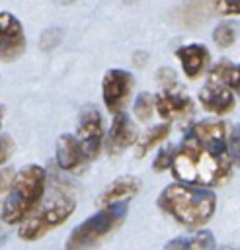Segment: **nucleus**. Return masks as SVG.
Wrapping results in <instances>:
<instances>
[{
    "label": "nucleus",
    "instance_id": "obj_1",
    "mask_svg": "<svg viewBox=\"0 0 240 250\" xmlns=\"http://www.w3.org/2000/svg\"><path fill=\"white\" fill-rule=\"evenodd\" d=\"M232 166L226 125L219 119H203L185 131L170 170L180 182L217 188L230 180Z\"/></svg>",
    "mask_w": 240,
    "mask_h": 250
},
{
    "label": "nucleus",
    "instance_id": "obj_2",
    "mask_svg": "<svg viewBox=\"0 0 240 250\" xmlns=\"http://www.w3.org/2000/svg\"><path fill=\"white\" fill-rule=\"evenodd\" d=\"M156 205L176 223L199 229L213 219L217 211V195L207 186L176 180L158 193Z\"/></svg>",
    "mask_w": 240,
    "mask_h": 250
},
{
    "label": "nucleus",
    "instance_id": "obj_3",
    "mask_svg": "<svg viewBox=\"0 0 240 250\" xmlns=\"http://www.w3.org/2000/svg\"><path fill=\"white\" fill-rule=\"evenodd\" d=\"M45 188L47 172L39 164H27L16 172L10 189L2 195V221L6 225H20L25 221L41 203Z\"/></svg>",
    "mask_w": 240,
    "mask_h": 250
},
{
    "label": "nucleus",
    "instance_id": "obj_4",
    "mask_svg": "<svg viewBox=\"0 0 240 250\" xmlns=\"http://www.w3.org/2000/svg\"><path fill=\"white\" fill-rule=\"evenodd\" d=\"M127 211H129V201L103 205L101 209H98L94 215H90L86 221H82L70 230L68 238L64 240V250L96 248L105 236H109L125 223Z\"/></svg>",
    "mask_w": 240,
    "mask_h": 250
},
{
    "label": "nucleus",
    "instance_id": "obj_5",
    "mask_svg": "<svg viewBox=\"0 0 240 250\" xmlns=\"http://www.w3.org/2000/svg\"><path fill=\"white\" fill-rule=\"evenodd\" d=\"M74 209H76V203L72 197H60L51 205L43 207L41 211L29 215L25 221H21L18 227V236L25 242H35L45 234H49L51 230L64 225L68 217L74 213Z\"/></svg>",
    "mask_w": 240,
    "mask_h": 250
},
{
    "label": "nucleus",
    "instance_id": "obj_6",
    "mask_svg": "<svg viewBox=\"0 0 240 250\" xmlns=\"http://www.w3.org/2000/svg\"><path fill=\"white\" fill-rule=\"evenodd\" d=\"M135 88V78L129 70L123 68H109L103 74L101 80V96H103V105L109 113H119L131 100Z\"/></svg>",
    "mask_w": 240,
    "mask_h": 250
},
{
    "label": "nucleus",
    "instance_id": "obj_7",
    "mask_svg": "<svg viewBox=\"0 0 240 250\" xmlns=\"http://www.w3.org/2000/svg\"><path fill=\"white\" fill-rule=\"evenodd\" d=\"M76 139L80 141L88 160H94L100 154L101 143H103V119L96 105L82 107L78 117V127H76Z\"/></svg>",
    "mask_w": 240,
    "mask_h": 250
},
{
    "label": "nucleus",
    "instance_id": "obj_8",
    "mask_svg": "<svg viewBox=\"0 0 240 250\" xmlns=\"http://www.w3.org/2000/svg\"><path fill=\"white\" fill-rule=\"evenodd\" d=\"M234 90L230 86H226L224 82L217 80V78H207V82L201 86L197 100L201 104V107L213 115H226L234 109L236 105V98H234Z\"/></svg>",
    "mask_w": 240,
    "mask_h": 250
},
{
    "label": "nucleus",
    "instance_id": "obj_9",
    "mask_svg": "<svg viewBox=\"0 0 240 250\" xmlns=\"http://www.w3.org/2000/svg\"><path fill=\"white\" fill-rule=\"evenodd\" d=\"M25 51V33L20 20L10 12H0V55L2 62L20 59Z\"/></svg>",
    "mask_w": 240,
    "mask_h": 250
},
{
    "label": "nucleus",
    "instance_id": "obj_10",
    "mask_svg": "<svg viewBox=\"0 0 240 250\" xmlns=\"http://www.w3.org/2000/svg\"><path fill=\"white\" fill-rule=\"evenodd\" d=\"M156 113L166 121L185 119L193 113V100L183 94L178 86L162 88L156 94Z\"/></svg>",
    "mask_w": 240,
    "mask_h": 250
},
{
    "label": "nucleus",
    "instance_id": "obj_11",
    "mask_svg": "<svg viewBox=\"0 0 240 250\" xmlns=\"http://www.w3.org/2000/svg\"><path fill=\"white\" fill-rule=\"evenodd\" d=\"M55 158H57V166L70 174H80L88 164V156L84 154L80 141L76 139V135L70 133H64L57 139Z\"/></svg>",
    "mask_w": 240,
    "mask_h": 250
},
{
    "label": "nucleus",
    "instance_id": "obj_12",
    "mask_svg": "<svg viewBox=\"0 0 240 250\" xmlns=\"http://www.w3.org/2000/svg\"><path fill=\"white\" fill-rule=\"evenodd\" d=\"M137 141H139V133H137V127L133 125L131 117L125 111L113 113V121H111V127H109V133H107V141H105L107 152L111 156L119 154L125 148L137 145Z\"/></svg>",
    "mask_w": 240,
    "mask_h": 250
},
{
    "label": "nucleus",
    "instance_id": "obj_13",
    "mask_svg": "<svg viewBox=\"0 0 240 250\" xmlns=\"http://www.w3.org/2000/svg\"><path fill=\"white\" fill-rule=\"evenodd\" d=\"M178 61L181 62V70L187 78H199L211 64V53L201 43H189L176 51Z\"/></svg>",
    "mask_w": 240,
    "mask_h": 250
},
{
    "label": "nucleus",
    "instance_id": "obj_14",
    "mask_svg": "<svg viewBox=\"0 0 240 250\" xmlns=\"http://www.w3.org/2000/svg\"><path fill=\"white\" fill-rule=\"evenodd\" d=\"M140 189V180L137 176H119L113 182L105 186V189L98 195V205H109V203H119V201H129L135 197Z\"/></svg>",
    "mask_w": 240,
    "mask_h": 250
},
{
    "label": "nucleus",
    "instance_id": "obj_15",
    "mask_svg": "<svg viewBox=\"0 0 240 250\" xmlns=\"http://www.w3.org/2000/svg\"><path fill=\"white\" fill-rule=\"evenodd\" d=\"M217 240L211 230H197L189 236H178L164 244V250H217Z\"/></svg>",
    "mask_w": 240,
    "mask_h": 250
},
{
    "label": "nucleus",
    "instance_id": "obj_16",
    "mask_svg": "<svg viewBox=\"0 0 240 250\" xmlns=\"http://www.w3.org/2000/svg\"><path fill=\"white\" fill-rule=\"evenodd\" d=\"M211 78H217L220 82H224L226 86H230L236 94H240V64H234L226 59H220L219 62H215L209 70Z\"/></svg>",
    "mask_w": 240,
    "mask_h": 250
},
{
    "label": "nucleus",
    "instance_id": "obj_17",
    "mask_svg": "<svg viewBox=\"0 0 240 250\" xmlns=\"http://www.w3.org/2000/svg\"><path fill=\"white\" fill-rule=\"evenodd\" d=\"M170 135V125L168 123H160V125H154L150 127L146 133H142L135 145V152H137V158H142L148 150H152L156 145H160L162 141H166V137Z\"/></svg>",
    "mask_w": 240,
    "mask_h": 250
},
{
    "label": "nucleus",
    "instance_id": "obj_18",
    "mask_svg": "<svg viewBox=\"0 0 240 250\" xmlns=\"http://www.w3.org/2000/svg\"><path fill=\"white\" fill-rule=\"evenodd\" d=\"M156 109V96L148 94V92H140L137 98H135V104H133V113L137 115L139 121H148L152 117Z\"/></svg>",
    "mask_w": 240,
    "mask_h": 250
},
{
    "label": "nucleus",
    "instance_id": "obj_19",
    "mask_svg": "<svg viewBox=\"0 0 240 250\" xmlns=\"http://www.w3.org/2000/svg\"><path fill=\"white\" fill-rule=\"evenodd\" d=\"M234 39H236V25L230 23V21L219 23V25L213 29V41H215V45L220 47V49L230 47V45L234 43Z\"/></svg>",
    "mask_w": 240,
    "mask_h": 250
},
{
    "label": "nucleus",
    "instance_id": "obj_20",
    "mask_svg": "<svg viewBox=\"0 0 240 250\" xmlns=\"http://www.w3.org/2000/svg\"><path fill=\"white\" fill-rule=\"evenodd\" d=\"M176 152H178V146H172V145L160 148V150H158V156H156L154 162H152L154 172H164V170L172 168L174 158H176Z\"/></svg>",
    "mask_w": 240,
    "mask_h": 250
},
{
    "label": "nucleus",
    "instance_id": "obj_21",
    "mask_svg": "<svg viewBox=\"0 0 240 250\" xmlns=\"http://www.w3.org/2000/svg\"><path fill=\"white\" fill-rule=\"evenodd\" d=\"M213 8L220 16H240V0H213Z\"/></svg>",
    "mask_w": 240,
    "mask_h": 250
},
{
    "label": "nucleus",
    "instance_id": "obj_22",
    "mask_svg": "<svg viewBox=\"0 0 240 250\" xmlns=\"http://www.w3.org/2000/svg\"><path fill=\"white\" fill-rule=\"evenodd\" d=\"M228 150H230L234 166L240 168V123L228 133Z\"/></svg>",
    "mask_w": 240,
    "mask_h": 250
},
{
    "label": "nucleus",
    "instance_id": "obj_23",
    "mask_svg": "<svg viewBox=\"0 0 240 250\" xmlns=\"http://www.w3.org/2000/svg\"><path fill=\"white\" fill-rule=\"evenodd\" d=\"M156 80H158V84H160L162 88H174V86H178V80H176V72H174L170 66H166V68H160V70L156 72Z\"/></svg>",
    "mask_w": 240,
    "mask_h": 250
},
{
    "label": "nucleus",
    "instance_id": "obj_24",
    "mask_svg": "<svg viewBox=\"0 0 240 250\" xmlns=\"http://www.w3.org/2000/svg\"><path fill=\"white\" fill-rule=\"evenodd\" d=\"M0 145H2L0 160H2V164H6V160H8V158L12 156V152H14V141H12V137H10V135L2 133V141H0Z\"/></svg>",
    "mask_w": 240,
    "mask_h": 250
},
{
    "label": "nucleus",
    "instance_id": "obj_25",
    "mask_svg": "<svg viewBox=\"0 0 240 250\" xmlns=\"http://www.w3.org/2000/svg\"><path fill=\"white\" fill-rule=\"evenodd\" d=\"M146 59H148V55H146V53H135V55H133V61H135V64H137V66H142Z\"/></svg>",
    "mask_w": 240,
    "mask_h": 250
},
{
    "label": "nucleus",
    "instance_id": "obj_26",
    "mask_svg": "<svg viewBox=\"0 0 240 250\" xmlns=\"http://www.w3.org/2000/svg\"><path fill=\"white\" fill-rule=\"evenodd\" d=\"M217 250H240L238 246H232V244H226V246H219Z\"/></svg>",
    "mask_w": 240,
    "mask_h": 250
},
{
    "label": "nucleus",
    "instance_id": "obj_27",
    "mask_svg": "<svg viewBox=\"0 0 240 250\" xmlns=\"http://www.w3.org/2000/svg\"><path fill=\"white\" fill-rule=\"evenodd\" d=\"M133 2H137V0H123V4H133Z\"/></svg>",
    "mask_w": 240,
    "mask_h": 250
}]
</instances>
